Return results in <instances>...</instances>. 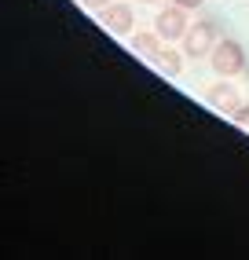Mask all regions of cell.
Masks as SVG:
<instances>
[{
	"mask_svg": "<svg viewBox=\"0 0 249 260\" xmlns=\"http://www.w3.org/2000/svg\"><path fill=\"white\" fill-rule=\"evenodd\" d=\"M209 62H212V74H216V77H238L245 66H249L245 48L238 41H231V37H220L216 41V48L209 51Z\"/></svg>",
	"mask_w": 249,
	"mask_h": 260,
	"instance_id": "cell-1",
	"label": "cell"
},
{
	"mask_svg": "<svg viewBox=\"0 0 249 260\" xmlns=\"http://www.w3.org/2000/svg\"><path fill=\"white\" fill-rule=\"evenodd\" d=\"M216 41H220L216 19H198V22H191V29L183 33V55L202 59V55H209V51L216 48Z\"/></svg>",
	"mask_w": 249,
	"mask_h": 260,
	"instance_id": "cell-2",
	"label": "cell"
},
{
	"mask_svg": "<svg viewBox=\"0 0 249 260\" xmlns=\"http://www.w3.org/2000/svg\"><path fill=\"white\" fill-rule=\"evenodd\" d=\"M154 29L162 33V41H183V33L191 29L187 26V8H180V4L162 8V15L154 19Z\"/></svg>",
	"mask_w": 249,
	"mask_h": 260,
	"instance_id": "cell-3",
	"label": "cell"
},
{
	"mask_svg": "<svg viewBox=\"0 0 249 260\" xmlns=\"http://www.w3.org/2000/svg\"><path fill=\"white\" fill-rule=\"evenodd\" d=\"M205 103H209L212 110H220V114H227V117H231V114L242 107V95H238L235 84L224 77V81H216V84H212V88L205 92Z\"/></svg>",
	"mask_w": 249,
	"mask_h": 260,
	"instance_id": "cell-4",
	"label": "cell"
},
{
	"mask_svg": "<svg viewBox=\"0 0 249 260\" xmlns=\"http://www.w3.org/2000/svg\"><path fill=\"white\" fill-rule=\"evenodd\" d=\"M99 15H103V26L110 29L114 37H129L132 26H136V11H132V4H106Z\"/></svg>",
	"mask_w": 249,
	"mask_h": 260,
	"instance_id": "cell-5",
	"label": "cell"
},
{
	"mask_svg": "<svg viewBox=\"0 0 249 260\" xmlns=\"http://www.w3.org/2000/svg\"><path fill=\"white\" fill-rule=\"evenodd\" d=\"M150 62H154L162 74H169V77H180V70H183V55H180L176 48H162Z\"/></svg>",
	"mask_w": 249,
	"mask_h": 260,
	"instance_id": "cell-6",
	"label": "cell"
},
{
	"mask_svg": "<svg viewBox=\"0 0 249 260\" xmlns=\"http://www.w3.org/2000/svg\"><path fill=\"white\" fill-rule=\"evenodd\" d=\"M132 48L139 51V55H143V59H154L158 55V51H162V33H132Z\"/></svg>",
	"mask_w": 249,
	"mask_h": 260,
	"instance_id": "cell-7",
	"label": "cell"
},
{
	"mask_svg": "<svg viewBox=\"0 0 249 260\" xmlns=\"http://www.w3.org/2000/svg\"><path fill=\"white\" fill-rule=\"evenodd\" d=\"M231 121H235V125H242V128H249V103H242V107L231 114Z\"/></svg>",
	"mask_w": 249,
	"mask_h": 260,
	"instance_id": "cell-8",
	"label": "cell"
},
{
	"mask_svg": "<svg viewBox=\"0 0 249 260\" xmlns=\"http://www.w3.org/2000/svg\"><path fill=\"white\" fill-rule=\"evenodd\" d=\"M81 4H84V8H92V11H103L106 4H114V0H81Z\"/></svg>",
	"mask_w": 249,
	"mask_h": 260,
	"instance_id": "cell-9",
	"label": "cell"
},
{
	"mask_svg": "<svg viewBox=\"0 0 249 260\" xmlns=\"http://www.w3.org/2000/svg\"><path fill=\"white\" fill-rule=\"evenodd\" d=\"M172 4H180V8H187V11H194V8H202L205 0H172Z\"/></svg>",
	"mask_w": 249,
	"mask_h": 260,
	"instance_id": "cell-10",
	"label": "cell"
},
{
	"mask_svg": "<svg viewBox=\"0 0 249 260\" xmlns=\"http://www.w3.org/2000/svg\"><path fill=\"white\" fill-rule=\"evenodd\" d=\"M139 4H154V0H139Z\"/></svg>",
	"mask_w": 249,
	"mask_h": 260,
	"instance_id": "cell-11",
	"label": "cell"
}]
</instances>
